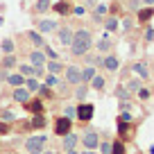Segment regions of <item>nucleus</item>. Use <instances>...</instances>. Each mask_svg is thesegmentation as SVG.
<instances>
[{
  "mask_svg": "<svg viewBox=\"0 0 154 154\" xmlns=\"http://www.w3.org/2000/svg\"><path fill=\"white\" fill-rule=\"evenodd\" d=\"M93 43H95V36H93L91 27H77L75 36H72V43L68 48V54L72 59H82L84 54H88L93 50Z\"/></svg>",
  "mask_w": 154,
  "mask_h": 154,
  "instance_id": "1",
  "label": "nucleus"
},
{
  "mask_svg": "<svg viewBox=\"0 0 154 154\" xmlns=\"http://www.w3.org/2000/svg\"><path fill=\"white\" fill-rule=\"evenodd\" d=\"M23 147L27 154H43L48 147V136L45 134H32L23 140Z\"/></svg>",
  "mask_w": 154,
  "mask_h": 154,
  "instance_id": "2",
  "label": "nucleus"
},
{
  "mask_svg": "<svg viewBox=\"0 0 154 154\" xmlns=\"http://www.w3.org/2000/svg\"><path fill=\"white\" fill-rule=\"evenodd\" d=\"M59 20L57 18H50V16H38V18H34V29L36 32H41L43 36H48V34H54L59 29Z\"/></svg>",
  "mask_w": 154,
  "mask_h": 154,
  "instance_id": "3",
  "label": "nucleus"
},
{
  "mask_svg": "<svg viewBox=\"0 0 154 154\" xmlns=\"http://www.w3.org/2000/svg\"><path fill=\"white\" fill-rule=\"evenodd\" d=\"M61 79L68 86H79L82 84V66L79 63H66V70H63Z\"/></svg>",
  "mask_w": 154,
  "mask_h": 154,
  "instance_id": "4",
  "label": "nucleus"
},
{
  "mask_svg": "<svg viewBox=\"0 0 154 154\" xmlns=\"http://www.w3.org/2000/svg\"><path fill=\"white\" fill-rule=\"evenodd\" d=\"M75 29L77 27H72L70 23H61L59 25V29L54 32V38H57V43L61 45V48H70L72 36H75Z\"/></svg>",
  "mask_w": 154,
  "mask_h": 154,
  "instance_id": "5",
  "label": "nucleus"
},
{
  "mask_svg": "<svg viewBox=\"0 0 154 154\" xmlns=\"http://www.w3.org/2000/svg\"><path fill=\"white\" fill-rule=\"evenodd\" d=\"M100 131L93 129V127H88V129L82 131V136H79V145H82L84 149H97L100 147Z\"/></svg>",
  "mask_w": 154,
  "mask_h": 154,
  "instance_id": "6",
  "label": "nucleus"
},
{
  "mask_svg": "<svg viewBox=\"0 0 154 154\" xmlns=\"http://www.w3.org/2000/svg\"><path fill=\"white\" fill-rule=\"evenodd\" d=\"M93 50H95L97 54H109L116 50V38L111 36V34H102L100 38H95V43H93Z\"/></svg>",
  "mask_w": 154,
  "mask_h": 154,
  "instance_id": "7",
  "label": "nucleus"
},
{
  "mask_svg": "<svg viewBox=\"0 0 154 154\" xmlns=\"http://www.w3.org/2000/svg\"><path fill=\"white\" fill-rule=\"evenodd\" d=\"M129 70L134 72L138 79H143V82L152 77V68H149V61H147V59H136V61H131V63H129Z\"/></svg>",
  "mask_w": 154,
  "mask_h": 154,
  "instance_id": "8",
  "label": "nucleus"
},
{
  "mask_svg": "<svg viewBox=\"0 0 154 154\" xmlns=\"http://www.w3.org/2000/svg\"><path fill=\"white\" fill-rule=\"evenodd\" d=\"M100 70H104V72H118V70H120V57H118L116 52L102 54V63H100Z\"/></svg>",
  "mask_w": 154,
  "mask_h": 154,
  "instance_id": "9",
  "label": "nucleus"
},
{
  "mask_svg": "<svg viewBox=\"0 0 154 154\" xmlns=\"http://www.w3.org/2000/svg\"><path fill=\"white\" fill-rule=\"evenodd\" d=\"M52 131H54V136H66V134H70L72 131V120L70 118H66V116H59V118H54V122H52Z\"/></svg>",
  "mask_w": 154,
  "mask_h": 154,
  "instance_id": "10",
  "label": "nucleus"
},
{
  "mask_svg": "<svg viewBox=\"0 0 154 154\" xmlns=\"http://www.w3.org/2000/svg\"><path fill=\"white\" fill-rule=\"evenodd\" d=\"M72 0H54L52 2V7H50V11H52L54 16H59V18H68L70 16V11H72Z\"/></svg>",
  "mask_w": 154,
  "mask_h": 154,
  "instance_id": "11",
  "label": "nucleus"
},
{
  "mask_svg": "<svg viewBox=\"0 0 154 154\" xmlns=\"http://www.w3.org/2000/svg\"><path fill=\"white\" fill-rule=\"evenodd\" d=\"M93 113H95V106L91 102H79L77 104V120L82 122V125H88L93 120Z\"/></svg>",
  "mask_w": 154,
  "mask_h": 154,
  "instance_id": "12",
  "label": "nucleus"
},
{
  "mask_svg": "<svg viewBox=\"0 0 154 154\" xmlns=\"http://www.w3.org/2000/svg\"><path fill=\"white\" fill-rule=\"evenodd\" d=\"M88 14H91V20L95 25H102L104 18L109 16V2H95V7H93Z\"/></svg>",
  "mask_w": 154,
  "mask_h": 154,
  "instance_id": "13",
  "label": "nucleus"
},
{
  "mask_svg": "<svg viewBox=\"0 0 154 154\" xmlns=\"http://www.w3.org/2000/svg\"><path fill=\"white\" fill-rule=\"evenodd\" d=\"M23 36H25V41H27L32 48H36V50H43V45L48 43V41H45V36H43L41 32H36V29H25Z\"/></svg>",
  "mask_w": 154,
  "mask_h": 154,
  "instance_id": "14",
  "label": "nucleus"
},
{
  "mask_svg": "<svg viewBox=\"0 0 154 154\" xmlns=\"http://www.w3.org/2000/svg\"><path fill=\"white\" fill-rule=\"evenodd\" d=\"M52 2L54 0H34V5L29 7V14L36 16V18L38 16H45L50 11V7H52Z\"/></svg>",
  "mask_w": 154,
  "mask_h": 154,
  "instance_id": "15",
  "label": "nucleus"
},
{
  "mask_svg": "<svg viewBox=\"0 0 154 154\" xmlns=\"http://www.w3.org/2000/svg\"><path fill=\"white\" fill-rule=\"evenodd\" d=\"M23 106H25V111H27V113H32V116H43V113H45L43 100H41V97H36V95H32V100H29L27 104H23Z\"/></svg>",
  "mask_w": 154,
  "mask_h": 154,
  "instance_id": "16",
  "label": "nucleus"
},
{
  "mask_svg": "<svg viewBox=\"0 0 154 154\" xmlns=\"http://www.w3.org/2000/svg\"><path fill=\"white\" fill-rule=\"evenodd\" d=\"M45 125H48L45 116H32L29 120L23 122V131H36V129H43Z\"/></svg>",
  "mask_w": 154,
  "mask_h": 154,
  "instance_id": "17",
  "label": "nucleus"
},
{
  "mask_svg": "<svg viewBox=\"0 0 154 154\" xmlns=\"http://www.w3.org/2000/svg\"><path fill=\"white\" fill-rule=\"evenodd\" d=\"M118 122V138L120 140H131L134 138V122H120V120H116Z\"/></svg>",
  "mask_w": 154,
  "mask_h": 154,
  "instance_id": "18",
  "label": "nucleus"
},
{
  "mask_svg": "<svg viewBox=\"0 0 154 154\" xmlns=\"http://www.w3.org/2000/svg\"><path fill=\"white\" fill-rule=\"evenodd\" d=\"M27 61L32 63V66H45V63H48V57H45V52H43V50L32 48V50L27 52Z\"/></svg>",
  "mask_w": 154,
  "mask_h": 154,
  "instance_id": "19",
  "label": "nucleus"
},
{
  "mask_svg": "<svg viewBox=\"0 0 154 154\" xmlns=\"http://www.w3.org/2000/svg\"><path fill=\"white\" fill-rule=\"evenodd\" d=\"M11 100H14V102H18V104H27V102L32 100V93H29L25 86L11 88Z\"/></svg>",
  "mask_w": 154,
  "mask_h": 154,
  "instance_id": "20",
  "label": "nucleus"
},
{
  "mask_svg": "<svg viewBox=\"0 0 154 154\" xmlns=\"http://www.w3.org/2000/svg\"><path fill=\"white\" fill-rule=\"evenodd\" d=\"M154 18V7H140L138 11H136V23L138 25H149V20Z\"/></svg>",
  "mask_w": 154,
  "mask_h": 154,
  "instance_id": "21",
  "label": "nucleus"
},
{
  "mask_svg": "<svg viewBox=\"0 0 154 154\" xmlns=\"http://www.w3.org/2000/svg\"><path fill=\"white\" fill-rule=\"evenodd\" d=\"M18 66V57L16 54H0V68L7 72H14Z\"/></svg>",
  "mask_w": 154,
  "mask_h": 154,
  "instance_id": "22",
  "label": "nucleus"
},
{
  "mask_svg": "<svg viewBox=\"0 0 154 154\" xmlns=\"http://www.w3.org/2000/svg\"><path fill=\"white\" fill-rule=\"evenodd\" d=\"M63 70H66V63H63V59H48V63H45V72H50V75H63Z\"/></svg>",
  "mask_w": 154,
  "mask_h": 154,
  "instance_id": "23",
  "label": "nucleus"
},
{
  "mask_svg": "<svg viewBox=\"0 0 154 154\" xmlns=\"http://www.w3.org/2000/svg\"><path fill=\"white\" fill-rule=\"evenodd\" d=\"M0 54H16V38L14 36L0 38Z\"/></svg>",
  "mask_w": 154,
  "mask_h": 154,
  "instance_id": "24",
  "label": "nucleus"
},
{
  "mask_svg": "<svg viewBox=\"0 0 154 154\" xmlns=\"http://www.w3.org/2000/svg\"><path fill=\"white\" fill-rule=\"evenodd\" d=\"M77 145H79V136H77L75 131L61 136V147H63V152H68V149H77Z\"/></svg>",
  "mask_w": 154,
  "mask_h": 154,
  "instance_id": "25",
  "label": "nucleus"
},
{
  "mask_svg": "<svg viewBox=\"0 0 154 154\" xmlns=\"http://www.w3.org/2000/svg\"><path fill=\"white\" fill-rule=\"evenodd\" d=\"M102 27H104V32L106 34H113V32H118L120 29V16H106L104 18V23H102Z\"/></svg>",
  "mask_w": 154,
  "mask_h": 154,
  "instance_id": "26",
  "label": "nucleus"
},
{
  "mask_svg": "<svg viewBox=\"0 0 154 154\" xmlns=\"http://www.w3.org/2000/svg\"><path fill=\"white\" fill-rule=\"evenodd\" d=\"M88 91H91V86H88V84H79V86H75L72 95H75L77 104H79V102H86V97H88Z\"/></svg>",
  "mask_w": 154,
  "mask_h": 154,
  "instance_id": "27",
  "label": "nucleus"
},
{
  "mask_svg": "<svg viewBox=\"0 0 154 154\" xmlns=\"http://www.w3.org/2000/svg\"><path fill=\"white\" fill-rule=\"evenodd\" d=\"M7 84H9L11 88H18V86H25V77L20 75L18 70H16V72H9V75H7Z\"/></svg>",
  "mask_w": 154,
  "mask_h": 154,
  "instance_id": "28",
  "label": "nucleus"
},
{
  "mask_svg": "<svg viewBox=\"0 0 154 154\" xmlns=\"http://www.w3.org/2000/svg\"><path fill=\"white\" fill-rule=\"evenodd\" d=\"M88 86H91L93 91L102 93V91H104V86H106V77L102 75V72H97V75H95V77L91 79V84H88Z\"/></svg>",
  "mask_w": 154,
  "mask_h": 154,
  "instance_id": "29",
  "label": "nucleus"
},
{
  "mask_svg": "<svg viewBox=\"0 0 154 154\" xmlns=\"http://www.w3.org/2000/svg\"><path fill=\"white\" fill-rule=\"evenodd\" d=\"M125 86H127V91H129L131 95H136L145 84H143V79H138V77H131V79H127V82H125Z\"/></svg>",
  "mask_w": 154,
  "mask_h": 154,
  "instance_id": "30",
  "label": "nucleus"
},
{
  "mask_svg": "<svg viewBox=\"0 0 154 154\" xmlns=\"http://www.w3.org/2000/svg\"><path fill=\"white\" fill-rule=\"evenodd\" d=\"M97 75L95 66H82V84H91V79Z\"/></svg>",
  "mask_w": 154,
  "mask_h": 154,
  "instance_id": "31",
  "label": "nucleus"
},
{
  "mask_svg": "<svg viewBox=\"0 0 154 154\" xmlns=\"http://www.w3.org/2000/svg\"><path fill=\"white\" fill-rule=\"evenodd\" d=\"M54 88H50V86H45L43 82H41V88H38V93H36V97H41V100H54Z\"/></svg>",
  "mask_w": 154,
  "mask_h": 154,
  "instance_id": "32",
  "label": "nucleus"
},
{
  "mask_svg": "<svg viewBox=\"0 0 154 154\" xmlns=\"http://www.w3.org/2000/svg\"><path fill=\"white\" fill-rule=\"evenodd\" d=\"M111 154H127V143L120 138L111 140Z\"/></svg>",
  "mask_w": 154,
  "mask_h": 154,
  "instance_id": "33",
  "label": "nucleus"
},
{
  "mask_svg": "<svg viewBox=\"0 0 154 154\" xmlns=\"http://www.w3.org/2000/svg\"><path fill=\"white\" fill-rule=\"evenodd\" d=\"M25 88H27L32 95H36L38 88H41V79H36V77H27V79H25Z\"/></svg>",
  "mask_w": 154,
  "mask_h": 154,
  "instance_id": "34",
  "label": "nucleus"
},
{
  "mask_svg": "<svg viewBox=\"0 0 154 154\" xmlns=\"http://www.w3.org/2000/svg\"><path fill=\"white\" fill-rule=\"evenodd\" d=\"M113 95L116 97H118V100H131V93L129 91H127V86H125V84H118V86H116V93H113Z\"/></svg>",
  "mask_w": 154,
  "mask_h": 154,
  "instance_id": "35",
  "label": "nucleus"
},
{
  "mask_svg": "<svg viewBox=\"0 0 154 154\" xmlns=\"http://www.w3.org/2000/svg\"><path fill=\"white\" fill-rule=\"evenodd\" d=\"M0 120L2 122H9V125H14L16 122V113L11 109H0Z\"/></svg>",
  "mask_w": 154,
  "mask_h": 154,
  "instance_id": "36",
  "label": "nucleus"
},
{
  "mask_svg": "<svg viewBox=\"0 0 154 154\" xmlns=\"http://www.w3.org/2000/svg\"><path fill=\"white\" fill-rule=\"evenodd\" d=\"M86 14H88V9L82 5V2H79V5H72V11H70V16H72V18H84Z\"/></svg>",
  "mask_w": 154,
  "mask_h": 154,
  "instance_id": "37",
  "label": "nucleus"
},
{
  "mask_svg": "<svg viewBox=\"0 0 154 154\" xmlns=\"http://www.w3.org/2000/svg\"><path fill=\"white\" fill-rule=\"evenodd\" d=\"M120 20H122V23H120L122 32H129V29H131V27L136 25V16H134V18H131V16H122Z\"/></svg>",
  "mask_w": 154,
  "mask_h": 154,
  "instance_id": "38",
  "label": "nucleus"
},
{
  "mask_svg": "<svg viewBox=\"0 0 154 154\" xmlns=\"http://www.w3.org/2000/svg\"><path fill=\"white\" fill-rule=\"evenodd\" d=\"M43 52H45V57L52 59V61H54V59H63V57H61V54H59V52H57V50H54L50 43H45V45H43Z\"/></svg>",
  "mask_w": 154,
  "mask_h": 154,
  "instance_id": "39",
  "label": "nucleus"
},
{
  "mask_svg": "<svg viewBox=\"0 0 154 154\" xmlns=\"http://www.w3.org/2000/svg\"><path fill=\"white\" fill-rule=\"evenodd\" d=\"M59 79H61L59 75H50V72H45V77H43V84H45V86H50V88H54V86L59 84Z\"/></svg>",
  "mask_w": 154,
  "mask_h": 154,
  "instance_id": "40",
  "label": "nucleus"
},
{
  "mask_svg": "<svg viewBox=\"0 0 154 154\" xmlns=\"http://www.w3.org/2000/svg\"><path fill=\"white\" fill-rule=\"evenodd\" d=\"M63 116L70 118V120H77V104H66L63 106Z\"/></svg>",
  "mask_w": 154,
  "mask_h": 154,
  "instance_id": "41",
  "label": "nucleus"
},
{
  "mask_svg": "<svg viewBox=\"0 0 154 154\" xmlns=\"http://www.w3.org/2000/svg\"><path fill=\"white\" fill-rule=\"evenodd\" d=\"M125 7H127V11L136 14V11H138L140 7H143V2H140V0H127V2H125Z\"/></svg>",
  "mask_w": 154,
  "mask_h": 154,
  "instance_id": "42",
  "label": "nucleus"
},
{
  "mask_svg": "<svg viewBox=\"0 0 154 154\" xmlns=\"http://www.w3.org/2000/svg\"><path fill=\"white\" fill-rule=\"evenodd\" d=\"M143 41H145V43H152V41H154V27H152V25H145Z\"/></svg>",
  "mask_w": 154,
  "mask_h": 154,
  "instance_id": "43",
  "label": "nucleus"
},
{
  "mask_svg": "<svg viewBox=\"0 0 154 154\" xmlns=\"http://www.w3.org/2000/svg\"><path fill=\"white\" fill-rule=\"evenodd\" d=\"M100 154H111V138H104V140H100Z\"/></svg>",
  "mask_w": 154,
  "mask_h": 154,
  "instance_id": "44",
  "label": "nucleus"
},
{
  "mask_svg": "<svg viewBox=\"0 0 154 154\" xmlns=\"http://www.w3.org/2000/svg\"><path fill=\"white\" fill-rule=\"evenodd\" d=\"M136 97H138L140 102H145V100H149V97H152V91H149L147 86H143V88H140L138 93H136Z\"/></svg>",
  "mask_w": 154,
  "mask_h": 154,
  "instance_id": "45",
  "label": "nucleus"
},
{
  "mask_svg": "<svg viewBox=\"0 0 154 154\" xmlns=\"http://www.w3.org/2000/svg\"><path fill=\"white\" fill-rule=\"evenodd\" d=\"M118 120L120 122H134V116H131V111H120V113H118Z\"/></svg>",
  "mask_w": 154,
  "mask_h": 154,
  "instance_id": "46",
  "label": "nucleus"
},
{
  "mask_svg": "<svg viewBox=\"0 0 154 154\" xmlns=\"http://www.w3.org/2000/svg\"><path fill=\"white\" fill-rule=\"evenodd\" d=\"M11 127H14V125H9V122H2V120H0V136H7V134L11 131Z\"/></svg>",
  "mask_w": 154,
  "mask_h": 154,
  "instance_id": "47",
  "label": "nucleus"
},
{
  "mask_svg": "<svg viewBox=\"0 0 154 154\" xmlns=\"http://www.w3.org/2000/svg\"><path fill=\"white\" fill-rule=\"evenodd\" d=\"M143 2V7H154V0H140Z\"/></svg>",
  "mask_w": 154,
  "mask_h": 154,
  "instance_id": "48",
  "label": "nucleus"
},
{
  "mask_svg": "<svg viewBox=\"0 0 154 154\" xmlns=\"http://www.w3.org/2000/svg\"><path fill=\"white\" fill-rule=\"evenodd\" d=\"M79 154H97V152H95V149H82Z\"/></svg>",
  "mask_w": 154,
  "mask_h": 154,
  "instance_id": "49",
  "label": "nucleus"
},
{
  "mask_svg": "<svg viewBox=\"0 0 154 154\" xmlns=\"http://www.w3.org/2000/svg\"><path fill=\"white\" fill-rule=\"evenodd\" d=\"M63 154H79L77 149H68V152H63Z\"/></svg>",
  "mask_w": 154,
  "mask_h": 154,
  "instance_id": "50",
  "label": "nucleus"
},
{
  "mask_svg": "<svg viewBox=\"0 0 154 154\" xmlns=\"http://www.w3.org/2000/svg\"><path fill=\"white\" fill-rule=\"evenodd\" d=\"M0 154H16L14 149H5V152H0Z\"/></svg>",
  "mask_w": 154,
  "mask_h": 154,
  "instance_id": "51",
  "label": "nucleus"
},
{
  "mask_svg": "<svg viewBox=\"0 0 154 154\" xmlns=\"http://www.w3.org/2000/svg\"><path fill=\"white\" fill-rule=\"evenodd\" d=\"M43 154H57V152H52V149H45V152Z\"/></svg>",
  "mask_w": 154,
  "mask_h": 154,
  "instance_id": "52",
  "label": "nucleus"
},
{
  "mask_svg": "<svg viewBox=\"0 0 154 154\" xmlns=\"http://www.w3.org/2000/svg\"><path fill=\"white\" fill-rule=\"evenodd\" d=\"M152 79H154V63H152Z\"/></svg>",
  "mask_w": 154,
  "mask_h": 154,
  "instance_id": "53",
  "label": "nucleus"
},
{
  "mask_svg": "<svg viewBox=\"0 0 154 154\" xmlns=\"http://www.w3.org/2000/svg\"><path fill=\"white\" fill-rule=\"evenodd\" d=\"M2 23H5V18H2V16H0V25H2Z\"/></svg>",
  "mask_w": 154,
  "mask_h": 154,
  "instance_id": "54",
  "label": "nucleus"
},
{
  "mask_svg": "<svg viewBox=\"0 0 154 154\" xmlns=\"http://www.w3.org/2000/svg\"><path fill=\"white\" fill-rule=\"evenodd\" d=\"M122 2H127V0H122Z\"/></svg>",
  "mask_w": 154,
  "mask_h": 154,
  "instance_id": "55",
  "label": "nucleus"
},
{
  "mask_svg": "<svg viewBox=\"0 0 154 154\" xmlns=\"http://www.w3.org/2000/svg\"><path fill=\"white\" fill-rule=\"evenodd\" d=\"M72 2H77V0H72Z\"/></svg>",
  "mask_w": 154,
  "mask_h": 154,
  "instance_id": "56",
  "label": "nucleus"
}]
</instances>
